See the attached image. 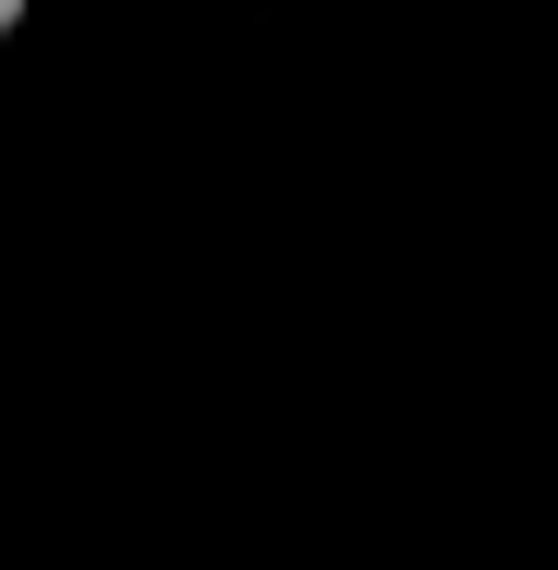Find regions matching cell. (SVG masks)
I'll return each instance as SVG.
<instances>
[{
	"mask_svg": "<svg viewBox=\"0 0 558 570\" xmlns=\"http://www.w3.org/2000/svg\"><path fill=\"white\" fill-rule=\"evenodd\" d=\"M12 24H25V0H0V37H12Z\"/></svg>",
	"mask_w": 558,
	"mask_h": 570,
	"instance_id": "cell-1",
	"label": "cell"
}]
</instances>
